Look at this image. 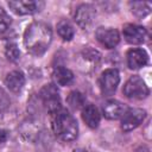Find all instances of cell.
<instances>
[{
  "mask_svg": "<svg viewBox=\"0 0 152 152\" xmlns=\"http://www.w3.org/2000/svg\"><path fill=\"white\" fill-rule=\"evenodd\" d=\"M52 40V31L50 26L42 21L32 23L25 31L24 44L26 50L33 56H42Z\"/></svg>",
  "mask_w": 152,
  "mask_h": 152,
  "instance_id": "1",
  "label": "cell"
},
{
  "mask_svg": "<svg viewBox=\"0 0 152 152\" xmlns=\"http://www.w3.org/2000/svg\"><path fill=\"white\" fill-rule=\"evenodd\" d=\"M52 128L55 135L65 142L74 141L78 135V126L74 116L65 109L58 110L53 114Z\"/></svg>",
  "mask_w": 152,
  "mask_h": 152,
  "instance_id": "2",
  "label": "cell"
},
{
  "mask_svg": "<svg viewBox=\"0 0 152 152\" xmlns=\"http://www.w3.org/2000/svg\"><path fill=\"white\" fill-rule=\"evenodd\" d=\"M40 100L45 107V109L50 113V114H56L58 110H61V97H59V93L57 90V87L52 83L50 84H45L39 93Z\"/></svg>",
  "mask_w": 152,
  "mask_h": 152,
  "instance_id": "3",
  "label": "cell"
},
{
  "mask_svg": "<svg viewBox=\"0 0 152 152\" xmlns=\"http://www.w3.org/2000/svg\"><path fill=\"white\" fill-rule=\"evenodd\" d=\"M148 93L150 90L145 81L137 75L131 76L124 86V94L132 100H142L147 97Z\"/></svg>",
  "mask_w": 152,
  "mask_h": 152,
  "instance_id": "4",
  "label": "cell"
},
{
  "mask_svg": "<svg viewBox=\"0 0 152 152\" xmlns=\"http://www.w3.org/2000/svg\"><path fill=\"white\" fill-rule=\"evenodd\" d=\"M120 82L119 71L116 69H106L100 76V88L104 96H110L115 93Z\"/></svg>",
  "mask_w": 152,
  "mask_h": 152,
  "instance_id": "5",
  "label": "cell"
},
{
  "mask_svg": "<svg viewBox=\"0 0 152 152\" xmlns=\"http://www.w3.org/2000/svg\"><path fill=\"white\" fill-rule=\"evenodd\" d=\"M146 118V112L141 108H128L121 118V129L129 132L137 128Z\"/></svg>",
  "mask_w": 152,
  "mask_h": 152,
  "instance_id": "6",
  "label": "cell"
},
{
  "mask_svg": "<svg viewBox=\"0 0 152 152\" xmlns=\"http://www.w3.org/2000/svg\"><path fill=\"white\" fill-rule=\"evenodd\" d=\"M8 6L15 14L27 15L39 12L43 8L44 2L36 0H14V1H8Z\"/></svg>",
  "mask_w": 152,
  "mask_h": 152,
  "instance_id": "7",
  "label": "cell"
},
{
  "mask_svg": "<svg viewBox=\"0 0 152 152\" xmlns=\"http://www.w3.org/2000/svg\"><path fill=\"white\" fill-rule=\"evenodd\" d=\"M96 39L106 48V49H113L115 48L120 42V34L118 30L113 27H99L95 32Z\"/></svg>",
  "mask_w": 152,
  "mask_h": 152,
  "instance_id": "8",
  "label": "cell"
},
{
  "mask_svg": "<svg viewBox=\"0 0 152 152\" xmlns=\"http://www.w3.org/2000/svg\"><path fill=\"white\" fill-rule=\"evenodd\" d=\"M122 33H124V38L129 44H141L147 38L146 28L139 25H134V24L125 25Z\"/></svg>",
  "mask_w": 152,
  "mask_h": 152,
  "instance_id": "9",
  "label": "cell"
},
{
  "mask_svg": "<svg viewBox=\"0 0 152 152\" xmlns=\"http://www.w3.org/2000/svg\"><path fill=\"white\" fill-rule=\"evenodd\" d=\"M95 8L89 5V4H82L77 7L76 12H75V20L77 23L78 26L87 28L94 20L95 18Z\"/></svg>",
  "mask_w": 152,
  "mask_h": 152,
  "instance_id": "10",
  "label": "cell"
},
{
  "mask_svg": "<svg viewBox=\"0 0 152 152\" xmlns=\"http://www.w3.org/2000/svg\"><path fill=\"white\" fill-rule=\"evenodd\" d=\"M127 106L118 100H109L103 104L102 112L104 118L109 120H118L124 116V114L127 112Z\"/></svg>",
  "mask_w": 152,
  "mask_h": 152,
  "instance_id": "11",
  "label": "cell"
},
{
  "mask_svg": "<svg viewBox=\"0 0 152 152\" xmlns=\"http://www.w3.org/2000/svg\"><path fill=\"white\" fill-rule=\"evenodd\" d=\"M148 62V56L142 49H131L127 52V64L129 69H140Z\"/></svg>",
  "mask_w": 152,
  "mask_h": 152,
  "instance_id": "12",
  "label": "cell"
},
{
  "mask_svg": "<svg viewBox=\"0 0 152 152\" xmlns=\"http://www.w3.org/2000/svg\"><path fill=\"white\" fill-rule=\"evenodd\" d=\"M25 83V76L21 71L13 70L8 72L5 77V84L12 93H19Z\"/></svg>",
  "mask_w": 152,
  "mask_h": 152,
  "instance_id": "13",
  "label": "cell"
},
{
  "mask_svg": "<svg viewBox=\"0 0 152 152\" xmlns=\"http://www.w3.org/2000/svg\"><path fill=\"white\" fill-rule=\"evenodd\" d=\"M82 119L87 124V126H89L90 128H96L100 124L101 116L97 108L94 104L88 103V104H84L82 109Z\"/></svg>",
  "mask_w": 152,
  "mask_h": 152,
  "instance_id": "14",
  "label": "cell"
},
{
  "mask_svg": "<svg viewBox=\"0 0 152 152\" xmlns=\"http://www.w3.org/2000/svg\"><path fill=\"white\" fill-rule=\"evenodd\" d=\"M52 77L55 80V82L58 86H69L74 82V74L71 70H69L68 68L64 66H57L53 69L52 72Z\"/></svg>",
  "mask_w": 152,
  "mask_h": 152,
  "instance_id": "15",
  "label": "cell"
},
{
  "mask_svg": "<svg viewBox=\"0 0 152 152\" xmlns=\"http://www.w3.org/2000/svg\"><path fill=\"white\" fill-rule=\"evenodd\" d=\"M129 6H131L132 13L139 18H144L151 12V2L133 1V2H129Z\"/></svg>",
  "mask_w": 152,
  "mask_h": 152,
  "instance_id": "16",
  "label": "cell"
},
{
  "mask_svg": "<svg viewBox=\"0 0 152 152\" xmlns=\"http://www.w3.org/2000/svg\"><path fill=\"white\" fill-rule=\"evenodd\" d=\"M57 32L64 40H71L75 36L74 26L68 20H61L57 24Z\"/></svg>",
  "mask_w": 152,
  "mask_h": 152,
  "instance_id": "17",
  "label": "cell"
},
{
  "mask_svg": "<svg viewBox=\"0 0 152 152\" xmlns=\"http://www.w3.org/2000/svg\"><path fill=\"white\" fill-rule=\"evenodd\" d=\"M68 103L72 109H80L81 107H84L86 104V97L80 91H71L68 96Z\"/></svg>",
  "mask_w": 152,
  "mask_h": 152,
  "instance_id": "18",
  "label": "cell"
},
{
  "mask_svg": "<svg viewBox=\"0 0 152 152\" xmlns=\"http://www.w3.org/2000/svg\"><path fill=\"white\" fill-rule=\"evenodd\" d=\"M11 25V17L6 13V11L0 7V33H4L8 30Z\"/></svg>",
  "mask_w": 152,
  "mask_h": 152,
  "instance_id": "19",
  "label": "cell"
},
{
  "mask_svg": "<svg viewBox=\"0 0 152 152\" xmlns=\"http://www.w3.org/2000/svg\"><path fill=\"white\" fill-rule=\"evenodd\" d=\"M6 57L11 61V62H15L18 58H19V55H20V51L18 49V46L13 43H10L7 46H6Z\"/></svg>",
  "mask_w": 152,
  "mask_h": 152,
  "instance_id": "20",
  "label": "cell"
},
{
  "mask_svg": "<svg viewBox=\"0 0 152 152\" xmlns=\"http://www.w3.org/2000/svg\"><path fill=\"white\" fill-rule=\"evenodd\" d=\"M10 104V100L6 95V93H4L2 89H0V113L2 110H5Z\"/></svg>",
  "mask_w": 152,
  "mask_h": 152,
  "instance_id": "21",
  "label": "cell"
},
{
  "mask_svg": "<svg viewBox=\"0 0 152 152\" xmlns=\"http://www.w3.org/2000/svg\"><path fill=\"white\" fill-rule=\"evenodd\" d=\"M7 139V132L2 128H0V144H2L4 141H6Z\"/></svg>",
  "mask_w": 152,
  "mask_h": 152,
  "instance_id": "22",
  "label": "cell"
},
{
  "mask_svg": "<svg viewBox=\"0 0 152 152\" xmlns=\"http://www.w3.org/2000/svg\"><path fill=\"white\" fill-rule=\"evenodd\" d=\"M74 152H87V151H86L84 148H76Z\"/></svg>",
  "mask_w": 152,
  "mask_h": 152,
  "instance_id": "23",
  "label": "cell"
}]
</instances>
